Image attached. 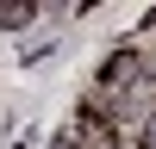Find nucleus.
I'll use <instances>...</instances> for the list:
<instances>
[{"instance_id":"f257e3e1","label":"nucleus","mask_w":156,"mask_h":149,"mask_svg":"<svg viewBox=\"0 0 156 149\" xmlns=\"http://www.w3.org/2000/svg\"><path fill=\"white\" fill-rule=\"evenodd\" d=\"M37 6H0V31H19V25H31Z\"/></svg>"}]
</instances>
